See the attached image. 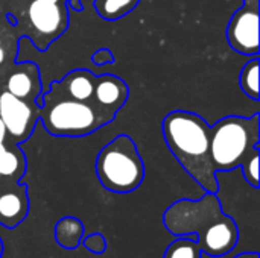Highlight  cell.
Listing matches in <instances>:
<instances>
[{"mask_svg":"<svg viewBox=\"0 0 260 258\" xmlns=\"http://www.w3.org/2000/svg\"><path fill=\"white\" fill-rule=\"evenodd\" d=\"M166 230L174 236H197L203 254L222 257L233 251L239 240V230L229 214L224 213L216 193L200 199H180L163 214Z\"/></svg>","mask_w":260,"mask_h":258,"instance_id":"6da1fadb","label":"cell"},{"mask_svg":"<svg viewBox=\"0 0 260 258\" xmlns=\"http://www.w3.org/2000/svg\"><path fill=\"white\" fill-rule=\"evenodd\" d=\"M163 137L183 169L209 193L218 192L215 169L210 160L212 126L192 111H172L161 123Z\"/></svg>","mask_w":260,"mask_h":258,"instance_id":"7a4b0ae2","label":"cell"},{"mask_svg":"<svg viewBox=\"0 0 260 258\" xmlns=\"http://www.w3.org/2000/svg\"><path fill=\"white\" fill-rule=\"evenodd\" d=\"M260 116H227L210 131V160L216 170L241 167L244 179L259 189Z\"/></svg>","mask_w":260,"mask_h":258,"instance_id":"3957f363","label":"cell"},{"mask_svg":"<svg viewBox=\"0 0 260 258\" xmlns=\"http://www.w3.org/2000/svg\"><path fill=\"white\" fill-rule=\"evenodd\" d=\"M99 182L113 193H131L145 179V164L136 141L120 134L107 143L96 158Z\"/></svg>","mask_w":260,"mask_h":258,"instance_id":"277c9868","label":"cell"},{"mask_svg":"<svg viewBox=\"0 0 260 258\" xmlns=\"http://www.w3.org/2000/svg\"><path fill=\"white\" fill-rule=\"evenodd\" d=\"M38 105L43 106L41 120L44 128L56 137H84L110 122L104 116H99L96 106L88 102L69 97H58L55 100L40 97Z\"/></svg>","mask_w":260,"mask_h":258,"instance_id":"5b68a950","label":"cell"},{"mask_svg":"<svg viewBox=\"0 0 260 258\" xmlns=\"http://www.w3.org/2000/svg\"><path fill=\"white\" fill-rule=\"evenodd\" d=\"M259 0H244L227 26L230 47L247 56L259 55Z\"/></svg>","mask_w":260,"mask_h":258,"instance_id":"8992f818","label":"cell"},{"mask_svg":"<svg viewBox=\"0 0 260 258\" xmlns=\"http://www.w3.org/2000/svg\"><path fill=\"white\" fill-rule=\"evenodd\" d=\"M0 119L5 123L8 134L15 140L26 138L35 125L34 109L29 103L15 97L9 91L0 94Z\"/></svg>","mask_w":260,"mask_h":258,"instance_id":"52a82bcc","label":"cell"},{"mask_svg":"<svg viewBox=\"0 0 260 258\" xmlns=\"http://www.w3.org/2000/svg\"><path fill=\"white\" fill-rule=\"evenodd\" d=\"M29 21L34 29L46 36H55L62 30L64 9L58 3H49L41 0H34L29 5Z\"/></svg>","mask_w":260,"mask_h":258,"instance_id":"ba28073f","label":"cell"},{"mask_svg":"<svg viewBox=\"0 0 260 258\" xmlns=\"http://www.w3.org/2000/svg\"><path fill=\"white\" fill-rule=\"evenodd\" d=\"M29 211V199L26 186H14L0 193V225L15 228Z\"/></svg>","mask_w":260,"mask_h":258,"instance_id":"9c48e42d","label":"cell"},{"mask_svg":"<svg viewBox=\"0 0 260 258\" xmlns=\"http://www.w3.org/2000/svg\"><path fill=\"white\" fill-rule=\"evenodd\" d=\"M94 85H96V76L91 71L73 70L64 79L52 84L49 91L66 94V97L69 99L90 102V99H94Z\"/></svg>","mask_w":260,"mask_h":258,"instance_id":"30bf717a","label":"cell"},{"mask_svg":"<svg viewBox=\"0 0 260 258\" xmlns=\"http://www.w3.org/2000/svg\"><path fill=\"white\" fill-rule=\"evenodd\" d=\"M128 94H129L128 85L119 76L114 75H102L99 78L96 76L94 99L102 108L108 109L110 113L116 114L126 102Z\"/></svg>","mask_w":260,"mask_h":258,"instance_id":"8fae6325","label":"cell"},{"mask_svg":"<svg viewBox=\"0 0 260 258\" xmlns=\"http://www.w3.org/2000/svg\"><path fill=\"white\" fill-rule=\"evenodd\" d=\"M6 91L23 100L29 97H37L40 91V78L37 65L30 62L20 64L17 70L12 71L8 78Z\"/></svg>","mask_w":260,"mask_h":258,"instance_id":"7c38bea8","label":"cell"},{"mask_svg":"<svg viewBox=\"0 0 260 258\" xmlns=\"http://www.w3.org/2000/svg\"><path fill=\"white\" fill-rule=\"evenodd\" d=\"M84 224L72 216L62 217L55 225V240L64 249H76L84 237Z\"/></svg>","mask_w":260,"mask_h":258,"instance_id":"4fadbf2b","label":"cell"},{"mask_svg":"<svg viewBox=\"0 0 260 258\" xmlns=\"http://www.w3.org/2000/svg\"><path fill=\"white\" fill-rule=\"evenodd\" d=\"M139 3L140 0H94V8L101 18L114 21L128 15Z\"/></svg>","mask_w":260,"mask_h":258,"instance_id":"5bb4252c","label":"cell"},{"mask_svg":"<svg viewBox=\"0 0 260 258\" xmlns=\"http://www.w3.org/2000/svg\"><path fill=\"white\" fill-rule=\"evenodd\" d=\"M163 258H203L197 236H178L165 251Z\"/></svg>","mask_w":260,"mask_h":258,"instance_id":"9a60e30c","label":"cell"},{"mask_svg":"<svg viewBox=\"0 0 260 258\" xmlns=\"http://www.w3.org/2000/svg\"><path fill=\"white\" fill-rule=\"evenodd\" d=\"M241 88L251 100H259V56L248 61L239 76Z\"/></svg>","mask_w":260,"mask_h":258,"instance_id":"2e32d148","label":"cell"},{"mask_svg":"<svg viewBox=\"0 0 260 258\" xmlns=\"http://www.w3.org/2000/svg\"><path fill=\"white\" fill-rule=\"evenodd\" d=\"M81 243L85 246L87 251H90L93 254H104L107 251V240L101 233H94L91 236L82 237Z\"/></svg>","mask_w":260,"mask_h":258,"instance_id":"e0dca14e","label":"cell"},{"mask_svg":"<svg viewBox=\"0 0 260 258\" xmlns=\"http://www.w3.org/2000/svg\"><path fill=\"white\" fill-rule=\"evenodd\" d=\"M113 55H111V52L108 50V49H101V50H98L94 55H93V62L96 64V65H102V64H110V62H113Z\"/></svg>","mask_w":260,"mask_h":258,"instance_id":"ac0fdd59","label":"cell"},{"mask_svg":"<svg viewBox=\"0 0 260 258\" xmlns=\"http://www.w3.org/2000/svg\"><path fill=\"white\" fill-rule=\"evenodd\" d=\"M6 135H8V131H6V128H5V123H3V122H2V119H0V144H3V143H5Z\"/></svg>","mask_w":260,"mask_h":258,"instance_id":"d6986e66","label":"cell"},{"mask_svg":"<svg viewBox=\"0 0 260 258\" xmlns=\"http://www.w3.org/2000/svg\"><path fill=\"white\" fill-rule=\"evenodd\" d=\"M235 258H259V254L257 252H244Z\"/></svg>","mask_w":260,"mask_h":258,"instance_id":"ffe728a7","label":"cell"},{"mask_svg":"<svg viewBox=\"0 0 260 258\" xmlns=\"http://www.w3.org/2000/svg\"><path fill=\"white\" fill-rule=\"evenodd\" d=\"M3 59H5V50H3V47L0 46V64L3 62Z\"/></svg>","mask_w":260,"mask_h":258,"instance_id":"44dd1931","label":"cell"},{"mask_svg":"<svg viewBox=\"0 0 260 258\" xmlns=\"http://www.w3.org/2000/svg\"><path fill=\"white\" fill-rule=\"evenodd\" d=\"M3 255V243H2V240H0V258Z\"/></svg>","mask_w":260,"mask_h":258,"instance_id":"7402d4cb","label":"cell"},{"mask_svg":"<svg viewBox=\"0 0 260 258\" xmlns=\"http://www.w3.org/2000/svg\"><path fill=\"white\" fill-rule=\"evenodd\" d=\"M41 2H49V3H58L59 0H41Z\"/></svg>","mask_w":260,"mask_h":258,"instance_id":"603a6c76","label":"cell"},{"mask_svg":"<svg viewBox=\"0 0 260 258\" xmlns=\"http://www.w3.org/2000/svg\"><path fill=\"white\" fill-rule=\"evenodd\" d=\"M2 148H3V144H0V151H2Z\"/></svg>","mask_w":260,"mask_h":258,"instance_id":"cb8c5ba5","label":"cell"}]
</instances>
